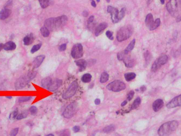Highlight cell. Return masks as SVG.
<instances>
[{"label": "cell", "mask_w": 181, "mask_h": 136, "mask_svg": "<svg viewBox=\"0 0 181 136\" xmlns=\"http://www.w3.org/2000/svg\"><path fill=\"white\" fill-rule=\"evenodd\" d=\"M154 22V21L153 15L151 13L148 14L146 16V20H145V23H146L147 27L149 29L152 26Z\"/></svg>", "instance_id": "obj_22"}, {"label": "cell", "mask_w": 181, "mask_h": 136, "mask_svg": "<svg viewBox=\"0 0 181 136\" xmlns=\"http://www.w3.org/2000/svg\"><path fill=\"white\" fill-rule=\"evenodd\" d=\"M91 4H92V5L93 7H96V3H95V1H94V0H92V1H91Z\"/></svg>", "instance_id": "obj_52"}, {"label": "cell", "mask_w": 181, "mask_h": 136, "mask_svg": "<svg viewBox=\"0 0 181 136\" xmlns=\"http://www.w3.org/2000/svg\"><path fill=\"white\" fill-rule=\"evenodd\" d=\"M40 33L41 35L44 37H47L49 36L50 34V32L49 30L44 26L42 27L40 29Z\"/></svg>", "instance_id": "obj_27"}, {"label": "cell", "mask_w": 181, "mask_h": 136, "mask_svg": "<svg viewBox=\"0 0 181 136\" xmlns=\"http://www.w3.org/2000/svg\"><path fill=\"white\" fill-rule=\"evenodd\" d=\"M67 22V17L62 16L57 18H50L45 20L44 26L50 31H58L64 27Z\"/></svg>", "instance_id": "obj_1"}, {"label": "cell", "mask_w": 181, "mask_h": 136, "mask_svg": "<svg viewBox=\"0 0 181 136\" xmlns=\"http://www.w3.org/2000/svg\"><path fill=\"white\" fill-rule=\"evenodd\" d=\"M41 44H38L34 45L31 50V53L32 54L35 53V52L38 51L41 48Z\"/></svg>", "instance_id": "obj_34"}, {"label": "cell", "mask_w": 181, "mask_h": 136, "mask_svg": "<svg viewBox=\"0 0 181 136\" xmlns=\"http://www.w3.org/2000/svg\"><path fill=\"white\" fill-rule=\"evenodd\" d=\"M35 40V36L33 34H30L27 35L23 38V43L25 45H29L31 44Z\"/></svg>", "instance_id": "obj_19"}, {"label": "cell", "mask_w": 181, "mask_h": 136, "mask_svg": "<svg viewBox=\"0 0 181 136\" xmlns=\"http://www.w3.org/2000/svg\"><path fill=\"white\" fill-rule=\"evenodd\" d=\"M114 130H115L114 126L113 125H109V126L105 127L103 129V131L105 133H110V132H112L113 131H114Z\"/></svg>", "instance_id": "obj_31"}, {"label": "cell", "mask_w": 181, "mask_h": 136, "mask_svg": "<svg viewBox=\"0 0 181 136\" xmlns=\"http://www.w3.org/2000/svg\"><path fill=\"white\" fill-rule=\"evenodd\" d=\"M127 102L126 100H125V101H124V102H123L122 103L121 106H122V107H124V106H125L127 104Z\"/></svg>", "instance_id": "obj_54"}, {"label": "cell", "mask_w": 181, "mask_h": 136, "mask_svg": "<svg viewBox=\"0 0 181 136\" xmlns=\"http://www.w3.org/2000/svg\"><path fill=\"white\" fill-rule=\"evenodd\" d=\"M46 136H54L53 134H48V135H47Z\"/></svg>", "instance_id": "obj_57"}, {"label": "cell", "mask_w": 181, "mask_h": 136, "mask_svg": "<svg viewBox=\"0 0 181 136\" xmlns=\"http://www.w3.org/2000/svg\"><path fill=\"white\" fill-rule=\"evenodd\" d=\"M109 78V75L107 72H103L100 78V82L101 83H105L108 80Z\"/></svg>", "instance_id": "obj_30"}, {"label": "cell", "mask_w": 181, "mask_h": 136, "mask_svg": "<svg viewBox=\"0 0 181 136\" xmlns=\"http://www.w3.org/2000/svg\"><path fill=\"white\" fill-rule=\"evenodd\" d=\"M7 98H10V99H11V98H12V97H11V96H7Z\"/></svg>", "instance_id": "obj_58"}, {"label": "cell", "mask_w": 181, "mask_h": 136, "mask_svg": "<svg viewBox=\"0 0 181 136\" xmlns=\"http://www.w3.org/2000/svg\"><path fill=\"white\" fill-rule=\"evenodd\" d=\"M168 61V56L166 55H163L160 56L157 60L154 62L152 66V71L153 72H156L162 66L166 63Z\"/></svg>", "instance_id": "obj_9"}, {"label": "cell", "mask_w": 181, "mask_h": 136, "mask_svg": "<svg viewBox=\"0 0 181 136\" xmlns=\"http://www.w3.org/2000/svg\"><path fill=\"white\" fill-rule=\"evenodd\" d=\"M176 22H179L181 21V15H179V16H178L176 17Z\"/></svg>", "instance_id": "obj_49"}, {"label": "cell", "mask_w": 181, "mask_h": 136, "mask_svg": "<svg viewBox=\"0 0 181 136\" xmlns=\"http://www.w3.org/2000/svg\"><path fill=\"white\" fill-rule=\"evenodd\" d=\"M91 79H92V75L89 73H86L83 75L81 80L83 82L87 83L90 81Z\"/></svg>", "instance_id": "obj_29"}, {"label": "cell", "mask_w": 181, "mask_h": 136, "mask_svg": "<svg viewBox=\"0 0 181 136\" xmlns=\"http://www.w3.org/2000/svg\"><path fill=\"white\" fill-rule=\"evenodd\" d=\"M11 14V10L8 8H4L0 11V19L5 20L7 19Z\"/></svg>", "instance_id": "obj_17"}, {"label": "cell", "mask_w": 181, "mask_h": 136, "mask_svg": "<svg viewBox=\"0 0 181 136\" xmlns=\"http://www.w3.org/2000/svg\"><path fill=\"white\" fill-rule=\"evenodd\" d=\"M164 106L163 100L161 99L156 100L153 104V109L155 112L158 111Z\"/></svg>", "instance_id": "obj_16"}, {"label": "cell", "mask_w": 181, "mask_h": 136, "mask_svg": "<svg viewBox=\"0 0 181 136\" xmlns=\"http://www.w3.org/2000/svg\"><path fill=\"white\" fill-rule=\"evenodd\" d=\"M52 79L50 77H47L44 78L41 81V86L42 87L48 89L49 87L52 82Z\"/></svg>", "instance_id": "obj_23"}, {"label": "cell", "mask_w": 181, "mask_h": 136, "mask_svg": "<svg viewBox=\"0 0 181 136\" xmlns=\"http://www.w3.org/2000/svg\"><path fill=\"white\" fill-rule=\"evenodd\" d=\"M17 48V45L12 41L7 42L3 45V49L5 51H13Z\"/></svg>", "instance_id": "obj_18"}, {"label": "cell", "mask_w": 181, "mask_h": 136, "mask_svg": "<svg viewBox=\"0 0 181 136\" xmlns=\"http://www.w3.org/2000/svg\"><path fill=\"white\" fill-rule=\"evenodd\" d=\"M133 29L130 25H127L120 28L117 35V39L118 42H121L128 39L132 34Z\"/></svg>", "instance_id": "obj_4"}, {"label": "cell", "mask_w": 181, "mask_h": 136, "mask_svg": "<svg viewBox=\"0 0 181 136\" xmlns=\"http://www.w3.org/2000/svg\"><path fill=\"white\" fill-rule=\"evenodd\" d=\"M83 16L84 17H87V16H88V12L86 11H84L83 12Z\"/></svg>", "instance_id": "obj_50"}, {"label": "cell", "mask_w": 181, "mask_h": 136, "mask_svg": "<svg viewBox=\"0 0 181 136\" xmlns=\"http://www.w3.org/2000/svg\"><path fill=\"white\" fill-rule=\"evenodd\" d=\"M78 108V104L76 102H73L66 108L63 113V115L65 118L70 119L76 113Z\"/></svg>", "instance_id": "obj_7"}, {"label": "cell", "mask_w": 181, "mask_h": 136, "mask_svg": "<svg viewBox=\"0 0 181 136\" xmlns=\"http://www.w3.org/2000/svg\"><path fill=\"white\" fill-rule=\"evenodd\" d=\"M83 54V49L82 44H76L73 47L71 55L73 58L75 59H78L81 57Z\"/></svg>", "instance_id": "obj_10"}, {"label": "cell", "mask_w": 181, "mask_h": 136, "mask_svg": "<svg viewBox=\"0 0 181 136\" xmlns=\"http://www.w3.org/2000/svg\"><path fill=\"white\" fill-rule=\"evenodd\" d=\"M126 9L125 8H124L121 10L120 12H119L118 19L119 21L121 20L122 19H123V18L124 17L125 13H126Z\"/></svg>", "instance_id": "obj_33"}, {"label": "cell", "mask_w": 181, "mask_h": 136, "mask_svg": "<svg viewBox=\"0 0 181 136\" xmlns=\"http://www.w3.org/2000/svg\"><path fill=\"white\" fill-rule=\"evenodd\" d=\"M36 75V72H30L23 77L20 78L16 83V88L19 90L25 87L27 84Z\"/></svg>", "instance_id": "obj_5"}, {"label": "cell", "mask_w": 181, "mask_h": 136, "mask_svg": "<svg viewBox=\"0 0 181 136\" xmlns=\"http://www.w3.org/2000/svg\"><path fill=\"white\" fill-rule=\"evenodd\" d=\"M18 132H19V128H14L12 130H11V131L10 132V136H16L17 134L18 133Z\"/></svg>", "instance_id": "obj_39"}, {"label": "cell", "mask_w": 181, "mask_h": 136, "mask_svg": "<svg viewBox=\"0 0 181 136\" xmlns=\"http://www.w3.org/2000/svg\"><path fill=\"white\" fill-rule=\"evenodd\" d=\"M78 83L76 81H74L69 86L66 91L63 94V98L65 99H69L73 97L76 93L78 88Z\"/></svg>", "instance_id": "obj_8"}, {"label": "cell", "mask_w": 181, "mask_h": 136, "mask_svg": "<svg viewBox=\"0 0 181 136\" xmlns=\"http://www.w3.org/2000/svg\"><path fill=\"white\" fill-rule=\"evenodd\" d=\"M127 54H126L125 55L122 61H124V62L127 67L131 68L133 66L134 61L129 56H127Z\"/></svg>", "instance_id": "obj_21"}, {"label": "cell", "mask_w": 181, "mask_h": 136, "mask_svg": "<svg viewBox=\"0 0 181 136\" xmlns=\"http://www.w3.org/2000/svg\"><path fill=\"white\" fill-rule=\"evenodd\" d=\"M178 126L177 121H171L162 125L158 130V134L160 136H167L175 131Z\"/></svg>", "instance_id": "obj_2"}, {"label": "cell", "mask_w": 181, "mask_h": 136, "mask_svg": "<svg viewBox=\"0 0 181 136\" xmlns=\"http://www.w3.org/2000/svg\"><path fill=\"white\" fill-rule=\"evenodd\" d=\"M134 92L133 91V90H131V91L128 93L127 95V99L128 100H131L132 99L134 96Z\"/></svg>", "instance_id": "obj_41"}, {"label": "cell", "mask_w": 181, "mask_h": 136, "mask_svg": "<svg viewBox=\"0 0 181 136\" xmlns=\"http://www.w3.org/2000/svg\"><path fill=\"white\" fill-rule=\"evenodd\" d=\"M18 115V110H15L12 113H11V114L10 115V116H9V118L10 119H16V117H17Z\"/></svg>", "instance_id": "obj_38"}, {"label": "cell", "mask_w": 181, "mask_h": 136, "mask_svg": "<svg viewBox=\"0 0 181 136\" xmlns=\"http://www.w3.org/2000/svg\"><path fill=\"white\" fill-rule=\"evenodd\" d=\"M180 106H181V95L174 98L166 105L167 108L169 109L174 108Z\"/></svg>", "instance_id": "obj_12"}, {"label": "cell", "mask_w": 181, "mask_h": 136, "mask_svg": "<svg viewBox=\"0 0 181 136\" xmlns=\"http://www.w3.org/2000/svg\"><path fill=\"white\" fill-rule=\"evenodd\" d=\"M41 7L43 9L47 8L51 3V0H39Z\"/></svg>", "instance_id": "obj_26"}, {"label": "cell", "mask_w": 181, "mask_h": 136, "mask_svg": "<svg viewBox=\"0 0 181 136\" xmlns=\"http://www.w3.org/2000/svg\"><path fill=\"white\" fill-rule=\"evenodd\" d=\"M161 3L162 4H164V2H165V0H160Z\"/></svg>", "instance_id": "obj_56"}, {"label": "cell", "mask_w": 181, "mask_h": 136, "mask_svg": "<svg viewBox=\"0 0 181 136\" xmlns=\"http://www.w3.org/2000/svg\"><path fill=\"white\" fill-rule=\"evenodd\" d=\"M126 88V86L125 84L122 81L119 80H114L110 82L107 86V88L108 90L114 92H120L125 89Z\"/></svg>", "instance_id": "obj_6"}, {"label": "cell", "mask_w": 181, "mask_h": 136, "mask_svg": "<svg viewBox=\"0 0 181 136\" xmlns=\"http://www.w3.org/2000/svg\"><path fill=\"white\" fill-rule=\"evenodd\" d=\"M27 116H28V113L27 112H23V113H21L18 114L17 117H16V119L18 120H22L23 119L27 117Z\"/></svg>", "instance_id": "obj_37"}, {"label": "cell", "mask_w": 181, "mask_h": 136, "mask_svg": "<svg viewBox=\"0 0 181 136\" xmlns=\"http://www.w3.org/2000/svg\"><path fill=\"white\" fill-rule=\"evenodd\" d=\"M62 84V80L56 79L55 80H53L51 84H50V86L48 88V90H50L51 92H54L55 90H57L60 86Z\"/></svg>", "instance_id": "obj_13"}, {"label": "cell", "mask_w": 181, "mask_h": 136, "mask_svg": "<svg viewBox=\"0 0 181 136\" xmlns=\"http://www.w3.org/2000/svg\"><path fill=\"white\" fill-rule=\"evenodd\" d=\"M151 1H152V0H148V3H150Z\"/></svg>", "instance_id": "obj_60"}, {"label": "cell", "mask_w": 181, "mask_h": 136, "mask_svg": "<svg viewBox=\"0 0 181 136\" xmlns=\"http://www.w3.org/2000/svg\"><path fill=\"white\" fill-rule=\"evenodd\" d=\"M106 1H107V2H108V3L110 2V0H106Z\"/></svg>", "instance_id": "obj_59"}, {"label": "cell", "mask_w": 181, "mask_h": 136, "mask_svg": "<svg viewBox=\"0 0 181 136\" xmlns=\"http://www.w3.org/2000/svg\"><path fill=\"white\" fill-rule=\"evenodd\" d=\"M106 35L111 40H113L114 38L113 37V33L109 31H108L106 32Z\"/></svg>", "instance_id": "obj_42"}, {"label": "cell", "mask_w": 181, "mask_h": 136, "mask_svg": "<svg viewBox=\"0 0 181 136\" xmlns=\"http://www.w3.org/2000/svg\"><path fill=\"white\" fill-rule=\"evenodd\" d=\"M97 2H100V0H97Z\"/></svg>", "instance_id": "obj_61"}, {"label": "cell", "mask_w": 181, "mask_h": 136, "mask_svg": "<svg viewBox=\"0 0 181 136\" xmlns=\"http://www.w3.org/2000/svg\"><path fill=\"white\" fill-rule=\"evenodd\" d=\"M94 102H95V104L96 105H99V104H100L101 100H100V99H99V98H96V99L95 100Z\"/></svg>", "instance_id": "obj_48"}, {"label": "cell", "mask_w": 181, "mask_h": 136, "mask_svg": "<svg viewBox=\"0 0 181 136\" xmlns=\"http://www.w3.org/2000/svg\"><path fill=\"white\" fill-rule=\"evenodd\" d=\"M44 58H45V56L43 55H41L36 57L34 60L33 63V68H38L43 62Z\"/></svg>", "instance_id": "obj_15"}, {"label": "cell", "mask_w": 181, "mask_h": 136, "mask_svg": "<svg viewBox=\"0 0 181 136\" xmlns=\"http://www.w3.org/2000/svg\"><path fill=\"white\" fill-rule=\"evenodd\" d=\"M94 20V17L93 16H90V17L88 18V22H87L88 25H89V24L92 23L93 22Z\"/></svg>", "instance_id": "obj_44"}, {"label": "cell", "mask_w": 181, "mask_h": 136, "mask_svg": "<svg viewBox=\"0 0 181 136\" xmlns=\"http://www.w3.org/2000/svg\"><path fill=\"white\" fill-rule=\"evenodd\" d=\"M146 87H145V86H143L140 88V90H141V92H145V90H146Z\"/></svg>", "instance_id": "obj_51"}, {"label": "cell", "mask_w": 181, "mask_h": 136, "mask_svg": "<svg viewBox=\"0 0 181 136\" xmlns=\"http://www.w3.org/2000/svg\"><path fill=\"white\" fill-rule=\"evenodd\" d=\"M107 12L111 14V19L113 23H117L119 21L118 19L119 11L117 8L111 6H108Z\"/></svg>", "instance_id": "obj_11"}, {"label": "cell", "mask_w": 181, "mask_h": 136, "mask_svg": "<svg viewBox=\"0 0 181 136\" xmlns=\"http://www.w3.org/2000/svg\"><path fill=\"white\" fill-rule=\"evenodd\" d=\"M66 49V44H64L61 45L59 48V51H62V52L65 51Z\"/></svg>", "instance_id": "obj_43"}, {"label": "cell", "mask_w": 181, "mask_h": 136, "mask_svg": "<svg viewBox=\"0 0 181 136\" xmlns=\"http://www.w3.org/2000/svg\"><path fill=\"white\" fill-rule=\"evenodd\" d=\"M73 130L75 132H77L80 130V127L79 126H75L73 127Z\"/></svg>", "instance_id": "obj_47"}, {"label": "cell", "mask_w": 181, "mask_h": 136, "mask_svg": "<svg viewBox=\"0 0 181 136\" xmlns=\"http://www.w3.org/2000/svg\"><path fill=\"white\" fill-rule=\"evenodd\" d=\"M135 40L134 39H133L131 42L128 45V46L127 48L126 49V50L124 51V53L126 54H128L129 53V52L131 51L133 48H134V45H135Z\"/></svg>", "instance_id": "obj_24"}, {"label": "cell", "mask_w": 181, "mask_h": 136, "mask_svg": "<svg viewBox=\"0 0 181 136\" xmlns=\"http://www.w3.org/2000/svg\"><path fill=\"white\" fill-rule=\"evenodd\" d=\"M145 59H146V61L147 62V61H148V60H149V61H150V54H149V52H147L146 53H145Z\"/></svg>", "instance_id": "obj_46"}, {"label": "cell", "mask_w": 181, "mask_h": 136, "mask_svg": "<svg viewBox=\"0 0 181 136\" xmlns=\"http://www.w3.org/2000/svg\"><path fill=\"white\" fill-rule=\"evenodd\" d=\"M38 136H40V135H38Z\"/></svg>", "instance_id": "obj_62"}, {"label": "cell", "mask_w": 181, "mask_h": 136, "mask_svg": "<svg viewBox=\"0 0 181 136\" xmlns=\"http://www.w3.org/2000/svg\"><path fill=\"white\" fill-rule=\"evenodd\" d=\"M160 24V20L159 18H158L154 21L153 25L149 28V29L150 30V31H154V30L156 29L157 28L159 27Z\"/></svg>", "instance_id": "obj_32"}, {"label": "cell", "mask_w": 181, "mask_h": 136, "mask_svg": "<svg viewBox=\"0 0 181 136\" xmlns=\"http://www.w3.org/2000/svg\"><path fill=\"white\" fill-rule=\"evenodd\" d=\"M32 98V97L31 96H23L21 97L19 99V103H23V102H26L29 100H30Z\"/></svg>", "instance_id": "obj_35"}, {"label": "cell", "mask_w": 181, "mask_h": 136, "mask_svg": "<svg viewBox=\"0 0 181 136\" xmlns=\"http://www.w3.org/2000/svg\"><path fill=\"white\" fill-rule=\"evenodd\" d=\"M3 45H4V44H2V43L0 44V52L1 51V50L2 49H3Z\"/></svg>", "instance_id": "obj_53"}, {"label": "cell", "mask_w": 181, "mask_h": 136, "mask_svg": "<svg viewBox=\"0 0 181 136\" xmlns=\"http://www.w3.org/2000/svg\"><path fill=\"white\" fill-rule=\"evenodd\" d=\"M75 63H76V65L78 67H79V68H80L79 71H84L85 69L86 66H87V62L84 59L78 60H77V61H75Z\"/></svg>", "instance_id": "obj_20"}, {"label": "cell", "mask_w": 181, "mask_h": 136, "mask_svg": "<svg viewBox=\"0 0 181 136\" xmlns=\"http://www.w3.org/2000/svg\"><path fill=\"white\" fill-rule=\"evenodd\" d=\"M166 8L171 16L177 17L181 12V0H170Z\"/></svg>", "instance_id": "obj_3"}, {"label": "cell", "mask_w": 181, "mask_h": 136, "mask_svg": "<svg viewBox=\"0 0 181 136\" xmlns=\"http://www.w3.org/2000/svg\"><path fill=\"white\" fill-rule=\"evenodd\" d=\"M126 54L124 53V52H121L118 53L117 54V57L120 61H122V60L125 56Z\"/></svg>", "instance_id": "obj_40"}, {"label": "cell", "mask_w": 181, "mask_h": 136, "mask_svg": "<svg viewBox=\"0 0 181 136\" xmlns=\"http://www.w3.org/2000/svg\"><path fill=\"white\" fill-rule=\"evenodd\" d=\"M12 2H13L12 0H9V1L7 2V3L5 4L4 8H8L9 9V7L12 5Z\"/></svg>", "instance_id": "obj_45"}, {"label": "cell", "mask_w": 181, "mask_h": 136, "mask_svg": "<svg viewBox=\"0 0 181 136\" xmlns=\"http://www.w3.org/2000/svg\"><path fill=\"white\" fill-rule=\"evenodd\" d=\"M62 136H69V134H68V133H66L63 134Z\"/></svg>", "instance_id": "obj_55"}, {"label": "cell", "mask_w": 181, "mask_h": 136, "mask_svg": "<svg viewBox=\"0 0 181 136\" xmlns=\"http://www.w3.org/2000/svg\"><path fill=\"white\" fill-rule=\"evenodd\" d=\"M141 103V99L140 97H137L136 99H135L133 104H132L131 105V110H134V109H137L139 106V105Z\"/></svg>", "instance_id": "obj_28"}, {"label": "cell", "mask_w": 181, "mask_h": 136, "mask_svg": "<svg viewBox=\"0 0 181 136\" xmlns=\"http://www.w3.org/2000/svg\"><path fill=\"white\" fill-rule=\"evenodd\" d=\"M29 111L31 115H34L37 113L38 109L36 107H35V106H33V107H31L29 109Z\"/></svg>", "instance_id": "obj_36"}, {"label": "cell", "mask_w": 181, "mask_h": 136, "mask_svg": "<svg viewBox=\"0 0 181 136\" xmlns=\"http://www.w3.org/2000/svg\"><path fill=\"white\" fill-rule=\"evenodd\" d=\"M108 25L106 22H102L100 23L99 26H98L95 30V35L96 36H98L101 35V34L102 33V32L108 27Z\"/></svg>", "instance_id": "obj_14"}, {"label": "cell", "mask_w": 181, "mask_h": 136, "mask_svg": "<svg viewBox=\"0 0 181 136\" xmlns=\"http://www.w3.org/2000/svg\"><path fill=\"white\" fill-rule=\"evenodd\" d=\"M124 76H125L126 80L127 81H130L135 78V76H136V75H135V74L133 72H129V73H125L124 75Z\"/></svg>", "instance_id": "obj_25"}]
</instances>
